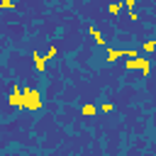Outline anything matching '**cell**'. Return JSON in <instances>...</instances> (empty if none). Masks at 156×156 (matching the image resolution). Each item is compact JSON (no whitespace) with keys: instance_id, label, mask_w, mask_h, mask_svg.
<instances>
[{"instance_id":"cell-1","label":"cell","mask_w":156,"mask_h":156,"mask_svg":"<svg viewBox=\"0 0 156 156\" xmlns=\"http://www.w3.org/2000/svg\"><path fill=\"white\" fill-rule=\"evenodd\" d=\"M22 95H24V107H27V110H39V107H41L39 93H37L34 88H24V90H22Z\"/></svg>"},{"instance_id":"cell-2","label":"cell","mask_w":156,"mask_h":156,"mask_svg":"<svg viewBox=\"0 0 156 156\" xmlns=\"http://www.w3.org/2000/svg\"><path fill=\"white\" fill-rule=\"evenodd\" d=\"M127 68H141V73H149L151 63H149L146 58H129V61H127Z\"/></svg>"},{"instance_id":"cell-3","label":"cell","mask_w":156,"mask_h":156,"mask_svg":"<svg viewBox=\"0 0 156 156\" xmlns=\"http://www.w3.org/2000/svg\"><path fill=\"white\" fill-rule=\"evenodd\" d=\"M12 107H24V95L20 93V88H12V93H10V100H7Z\"/></svg>"},{"instance_id":"cell-4","label":"cell","mask_w":156,"mask_h":156,"mask_svg":"<svg viewBox=\"0 0 156 156\" xmlns=\"http://www.w3.org/2000/svg\"><path fill=\"white\" fill-rule=\"evenodd\" d=\"M122 56H136V51H132V49H127V51H115V49H107V61H117V58H122Z\"/></svg>"},{"instance_id":"cell-5","label":"cell","mask_w":156,"mask_h":156,"mask_svg":"<svg viewBox=\"0 0 156 156\" xmlns=\"http://www.w3.org/2000/svg\"><path fill=\"white\" fill-rule=\"evenodd\" d=\"M32 58H34V68L41 73V71L46 68V56H39V51H34V54H32Z\"/></svg>"},{"instance_id":"cell-6","label":"cell","mask_w":156,"mask_h":156,"mask_svg":"<svg viewBox=\"0 0 156 156\" xmlns=\"http://www.w3.org/2000/svg\"><path fill=\"white\" fill-rule=\"evenodd\" d=\"M90 37L98 41V44H105V39H102V34H100V29H95V27H90Z\"/></svg>"},{"instance_id":"cell-7","label":"cell","mask_w":156,"mask_h":156,"mask_svg":"<svg viewBox=\"0 0 156 156\" xmlns=\"http://www.w3.org/2000/svg\"><path fill=\"white\" fill-rule=\"evenodd\" d=\"M119 7H122V5H119V2H112V5H110V7H107V10H110V12H112V15H117V12H119Z\"/></svg>"},{"instance_id":"cell-8","label":"cell","mask_w":156,"mask_h":156,"mask_svg":"<svg viewBox=\"0 0 156 156\" xmlns=\"http://www.w3.org/2000/svg\"><path fill=\"white\" fill-rule=\"evenodd\" d=\"M93 112H95L93 105H83V115H93Z\"/></svg>"},{"instance_id":"cell-9","label":"cell","mask_w":156,"mask_h":156,"mask_svg":"<svg viewBox=\"0 0 156 156\" xmlns=\"http://www.w3.org/2000/svg\"><path fill=\"white\" fill-rule=\"evenodd\" d=\"M144 49H146V51H154V49H156V41H146Z\"/></svg>"},{"instance_id":"cell-10","label":"cell","mask_w":156,"mask_h":156,"mask_svg":"<svg viewBox=\"0 0 156 156\" xmlns=\"http://www.w3.org/2000/svg\"><path fill=\"white\" fill-rule=\"evenodd\" d=\"M0 5H2V7H7V10H10V7H15V2H12V0H0Z\"/></svg>"},{"instance_id":"cell-11","label":"cell","mask_w":156,"mask_h":156,"mask_svg":"<svg viewBox=\"0 0 156 156\" xmlns=\"http://www.w3.org/2000/svg\"><path fill=\"white\" fill-rule=\"evenodd\" d=\"M54 56H56V46H51V49H49V54H46V58H54Z\"/></svg>"},{"instance_id":"cell-12","label":"cell","mask_w":156,"mask_h":156,"mask_svg":"<svg viewBox=\"0 0 156 156\" xmlns=\"http://www.w3.org/2000/svg\"><path fill=\"white\" fill-rule=\"evenodd\" d=\"M134 2H136V0H124V5H127V7L132 10V12H134Z\"/></svg>"}]
</instances>
